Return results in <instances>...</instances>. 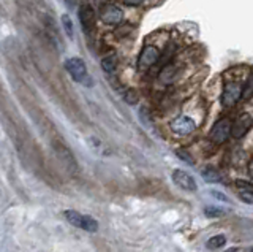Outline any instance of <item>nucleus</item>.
Segmentation results:
<instances>
[{
    "label": "nucleus",
    "instance_id": "dca6fc26",
    "mask_svg": "<svg viewBox=\"0 0 253 252\" xmlns=\"http://www.w3.org/2000/svg\"><path fill=\"white\" fill-rule=\"evenodd\" d=\"M225 244H226V236L225 235H215V236H212V238L208 240L206 246H208V249H211V251H215V249L223 248Z\"/></svg>",
    "mask_w": 253,
    "mask_h": 252
},
{
    "label": "nucleus",
    "instance_id": "6e6552de",
    "mask_svg": "<svg viewBox=\"0 0 253 252\" xmlns=\"http://www.w3.org/2000/svg\"><path fill=\"white\" fill-rule=\"evenodd\" d=\"M52 146H54L55 154H57V157H59V160L63 163V167H65L70 173H76L78 163H76L73 152L70 151V148L63 143V141H54Z\"/></svg>",
    "mask_w": 253,
    "mask_h": 252
},
{
    "label": "nucleus",
    "instance_id": "f8f14e48",
    "mask_svg": "<svg viewBox=\"0 0 253 252\" xmlns=\"http://www.w3.org/2000/svg\"><path fill=\"white\" fill-rule=\"evenodd\" d=\"M172 181L177 187L182 189V191L196 192V189H198L195 178L192 175H188V173L184 170H174L172 171Z\"/></svg>",
    "mask_w": 253,
    "mask_h": 252
},
{
    "label": "nucleus",
    "instance_id": "412c9836",
    "mask_svg": "<svg viewBox=\"0 0 253 252\" xmlns=\"http://www.w3.org/2000/svg\"><path fill=\"white\" fill-rule=\"evenodd\" d=\"M176 155L179 157V159H182L185 163H188V165H195V159L192 155H190L187 151H184V149H177L176 151Z\"/></svg>",
    "mask_w": 253,
    "mask_h": 252
},
{
    "label": "nucleus",
    "instance_id": "4be33fe9",
    "mask_svg": "<svg viewBox=\"0 0 253 252\" xmlns=\"http://www.w3.org/2000/svg\"><path fill=\"white\" fill-rule=\"evenodd\" d=\"M121 2L125 6H130V8H138V6H142L147 0H121Z\"/></svg>",
    "mask_w": 253,
    "mask_h": 252
},
{
    "label": "nucleus",
    "instance_id": "393cba45",
    "mask_svg": "<svg viewBox=\"0 0 253 252\" xmlns=\"http://www.w3.org/2000/svg\"><path fill=\"white\" fill-rule=\"evenodd\" d=\"M223 252H237V248H229V249H226Z\"/></svg>",
    "mask_w": 253,
    "mask_h": 252
},
{
    "label": "nucleus",
    "instance_id": "4468645a",
    "mask_svg": "<svg viewBox=\"0 0 253 252\" xmlns=\"http://www.w3.org/2000/svg\"><path fill=\"white\" fill-rule=\"evenodd\" d=\"M101 68L106 75H114L117 70V56L116 54H108L101 59Z\"/></svg>",
    "mask_w": 253,
    "mask_h": 252
},
{
    "label": "nucleus",
    "instance_id": "7ed1b4c3",
    "mask_svg": "<svg viewBox=\"0 0 253 252\" xmlns=\"http://www.w3.org/2000/svg\"><path fill=\"white\" fill-rule=\"evenodd\" d=\"M242 91H244V83L236 80V78L228 80L223 86V92H221V105H223V108L229 109L239 103L242 100Z\"/></svg>",
    "mask_w": 253,
    "mask_h": 252
},
{
    "label": "nucleus",
    "instance_id": "f3484780",
    "mask_svg": "<svg viewBox=\"0 0 253 252\" xmlns=\"http://www.w3.org/2000/svg\"><path fill=\"white\" fill-rule=\"evenodd\" d=\"M60 21H62V27H63V30H65L67 37L70 38V40H73V32H75V30H73V22H71L70 16H68V14H62Z\"/></svg>",
    "mask_w": 253,
    "mask_h": 252
},
{
    "label": "nucleus",
    "instance_id": "a211bd4d",
    "mask_svg": "<svg viewBox=\"0 0 253 252\" xmlns=\"http://www.w3.org/2000/svg\"><path fill=\"white\" fill-rule=\"evenodd\" d=\"M253 97V75L244 83V91H242V100H250Z\"/></svg>",
    "mask_w": 253,
    "mask_h": 252
},
{
    "label": "nucleus",
    "instance_id": "9d476101",
    "mask_svg": "<svg viewBox=\"0 0 253 252\" xmlns=\"http://www.w3.org/2000/svg\"><path fill=\"white\" fill-rule=\"evenodd\" d=\"M65 70L68 75L71 76V80L76 83H84L85 81V75H87V67L84 64L83 59L79 57H70L65 62Z\"/></svg>",
    "mask_w": 253,
    "mask_h": 252
},
{
    "label": "nucleus",
    "instance_id": "39448f33",
    "mask_svg": "<svg viewBox=\"0 0 253 252\" xmlns=\"http://www.w3.org/2000/svg\"><path fill=\"white\" fill-rule=\"evenodd\" d=\"M63 217L67 219V222H70L71 225H75L78 228H81V230L90 232V233H95L98 230V222L92 216L81 214V212H78L75 209L63 211Z\"/></svg>",
    "mask_w": 253,
    "mask_h": 252
},
{
    "label": "nucleus",
    "instance_id": "b1692460",
    "mask_svg": "<svg viewBox=\"0 0 253 252\" xmlns=\"http://www.w3.org/2000/svg\"><path fill=\"white\" fill-rule=\"evenodd\" d=\"M249 175H250V176L253 178V159H252V160L249 162Z\"/></svg>",
    "mask_w": 253,
    "mask_h": 252
},
{
    "label": "nucleus",
    "instance_id": "2eb2a0df",
    "mask_svg": "<svg viewBox=\"0 0 253 252\" xmlns=\"http://www.w3.org/2000/svg\"><path fill=\"white\" fill-rule=\"evenodd\" d=\"M201 176L206 183H221V175L213 167H204L201 170Z\"/></svg>",
    "mask_w": 253,
    "mask_h": 252
},
{
    "label": "nucleus",
    "instance_id": "423d86ee",
    "mask_svg": "<svg viewBox=\"0 0 253 252\" xmlns=\"http://www.w3.org/2000/svg\"><path fill=\"white\" fill-rule=\"evenodd\" d=\"M231 129H233V121L229 117H221L215 124L212 125L209 132V140L213 145H223L225 141L231 137Z\"/></svg>",
    "mask_w": 253,
    "mask_h": 252
},
{
    "label": "nucleus",
    "instance_id": "9b49d317",
    "mask_svg": "<svg viewBox=\"0 0 253 252\" xmlns=\"http://www.w3.org/2000/svg\"><path fill=\"white\" fill-rule=\"evenodd\" d=\"M78 18L81 26L84 29L85 34H90L95 29V22H97V18H95V10L92 8V5L89 3H83L78 10Z\"/></svg>",
    "mask_w": 253,
    "mask_h": 252
},
{
    "label": "nucleus",
    "instance_id": "ddd939ff",
    "mask_svg": "<svg viewBox=\"0 0 253 252\" xmlns=\"http://www.w3.org/2000/svg\"><path fill=\"white\" fill-rule=\"evenodd\" d=\"M236 186H237V189H239V199L244 203L253 204V186L245 183V181H237Z\"/></svg>",
    "mask_w": 253,
    "mask_h": 252
},
{
    "label": "nucleus",
    "instance_id": "5701e85b",
    "mask_svg": "<svg viewBox=\"0 0 253 252\" xmlns=\"http://www.w3.org/2000/svg\"><path fill=\"white\" fill-rule=\"evenodd\" d=\"M211 195H212V197H217V199H218V200H223V202H228V199H226V197H225V195H221V194H218V192H215V191H212V192H211Z\"/></svg>",
    "mask_w": 253,
    "mask_h": 252
},
{
    "label": "nucleus",
    "instance_id": "1a4fd4ad",
    "mask_svg": "<svg viewBox=\"0 0 253 252\" xmlns=\"http://www.w3.org/2000/svg\"><path fill=\"white\" fill-rule=\"evenodd\" d=\"M253 125V114L252 113H241L239 116L233 121V129H231V137L239 140L242 137H245L249 133V130Z\"/></svg>",
    "mask_w": 253,
    "mask_h": 252
},
{
    "label": "nucleus",
    "instance_id": "6ab92c4d",
    "mask_svg": "<svg viewBox=\"0 0 253 252\" xmlns=\"http://www.w3.org/2000/svg\"><path fill=\"white\" fill-rule=\"evenodd\" d=\"M124 99L128 105H136L139 101V94L134 91V89H126L124 94Z\"/></svg>",
    "mask_w": 253,
    "mask_h": 252
},
{
    "label": "nucleus",
    "instance_id": "f257e3e1",
    "mask_svg": "<svg viewBox=\"0 0 253 252\" xmlns=\"http://www.w3.org/2000/svg\"><path fill=\"white\" fill-rule=\"evenodd\" d=\"M165 48L166 46L162 48V45L158 42H154V40H150V38H147V42L144 43V46H142V50L136 59V72L147 73L150 68L157 67L163 56Z\"/></svg>",
    "mask_w": 253,
    "mask_h": 252
},
{
    "label": "nucleus",
    "instance_id": "f03ea898",
    "mask_svg": "<svg viewBox=\"0 0 253 252\" xmlns=\"http://www.w3.org/2000/svg\"><path fill=\"white\" fill-rule=\"evenodd\" d=\"M182 72H184V65L174 57L172 60L168 62V64H165L162 68H158V72L155 75V81H157V84L165 86V88L166 86L176 84L177 78L180 76Z\"/></svg>",
    "mask_w": 253,
    "mask_h": 252
},
{
    "label": "nucleus",
    "instance_id": "0eeeda50",
    "mask_svg": "<svg viewBox=\"0 0 253 252\" xmlns=\"http://www.w3.org/2000/svg\"><path fill=\"white\" fill-rule=\"evenodd\" d=\"M100 21L105 26L119 27L124 21V11L116 3H105L100 10Z\"/></svg>",
    "mask_w": 253,
    "mask_h": 252
},
{
    "label": "nucleus",
    "instance_id": "aec40b11",
    "mask_svg": "<svg viewBox=\"0 0 253 252\" xmlns=\"http://www.w3.org/2000/svg\"><path fill=\"white\" fill-rule=\"evenodd\" d=\"M204 214L208 217H223L225 216V209H221L218 206H206L204 208Z\"/></svg>",
    "mask_w": 253,
    "mask_h": 252
},
{
    "label": "nucleus",
    "instance_id": "20e7f679",
    "mask_svg": "<svg viewBox=\"0 0 253 252\" xmlns=\"http://www.w3.org/2000/svg\"><path fill=\"white\" fill-rule=\"evenodd\" d=\"M198 129V122L192 114H179L169 122V130L177 137H190Z\"/></svg>",
    "mask_w": 253,
    "mask_h": 252
},
{
    "label": "nucleus",
    "instance_id": "a878e982",
    "mask_svg": "<svg viewBox=\"0 0 253 252\" xmlns=\"http://www.w3.org/2000/svg\"><path fill=\"white\" fill-rule=\"evenodd\" d=\"M252 252H253V251H252Z\"/></svg>",
    "mask_w": 253,
    "mask_h": 252
}]
</instances>
